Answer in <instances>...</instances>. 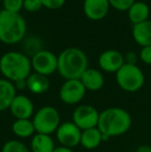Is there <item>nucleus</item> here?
I'll list each match as a JSON object with an SVG mask.
<instances>
[{
  "label": "nucleus",
  "instance_id": "obj_14",
  "mask_svg": "<svg viewBox=\"0 0 151 152\" xmlns=\"http://www.w3.org/2000/svg\"><path fill=\"white\" fill-rule=\"evenodd\" d=\"M80 81L86 90L89 91H98L103 88L105 84V78L103 74L96 68H87L82 75Z\"/></svg>",
  "mask_w": 151,
  "mask_h": 152
},
{
  "label": "nucleus",
  "instance_id": "obj_15",
  "mask_svg": "<svg viewBox=\"0 0 151 152\" xmlns=\"http://www.w3.org/2000/svg\"><path fill=\"white\" fill-rule=\"evenodd\" d=\"M15 84L6 79H0V112L9 109L14 98L16 97Z\"/></svg>",
  "mask_w": 151,
  "mask_h": 152
},
{
  "label": "nucleus",
  "instance_id": "obj_13",
  "mask_svg": "<svg viewBox=\"0 0 151 152\" xmlns=\"http://www.w3.org/2000/svg\"><path fill=\"white\" fill-rule=\"evenodd\" d=\"M111 7L109 0H84L83 10L89 20L99 21L106 18Z\"/></svg>",
  "mask_w": 151,
  "mask_h": 152
},
{
  "label": "nucleus",
  "instance_id": "obj_8",
  "mask_svg": "<svg viewBox=\"0 0 151 152\" xmlns=\"http://www.w3.org/2000/svg\"><path fill=\"white\" fill-rule=\"evenodd\" d=\"M98 118V111L89 104H81L77 107L73 113V122L81 130L97 127Z\"/></svg>",
  "mask_w": 151,
  "mask_h": 152
},
{
  "label": "nucleus",
  "instance_id": "obj_20",
  "mask_svg": "<svg viewBox=\"0 0 151 152\" xmlns=\"http://www.w3.org/2000/svg\"><path fill=\"white\" fill-rule=\"evenodd\" d=\"M30 147L32 152H53L56 148L51 136L42 134H35L32 137Z\"/></svg>",
  "mask_w": 151,
  "mask_h": 152
},
{
  "label": "nucleus",
  "instance_id": "obj_17",
  "mask_svg": "<svg viewBox=\"0 0 151 152\" xmlns=\"http://www.w3.org/2000/svg\"><path fill=\"white\" fill-rule=\"evenodd\" d=\"M150 8L147 3L142 1H136L127 10L128 20L133 23V25H137L149 20Z\"/></svg>",
  "mask_w": 151,
  "mask_h": 152
},
{
  "label": "nucleus",
  "instance_id": "obj_12",
  "mask_svg": "<svg viewBox=\"0 0 151 152\" xmlns=\"http://www.w3.org/2000/svg\"><path fill=\"white\" fill-rule=\"evenodd\" d=\"M12 115L17 119H30L34 113V106L26 95H16L9 107Z\"/></svg>",
  "mask_w": 151,
  "mask_h": 152
},
{
  "label": "nucleus",
  "instance_id": "obj_6",
  "mask_svg": "<svg viewBox=\"0 0 151 152\" xmlns=\"http://www.w3.org/2000/svg\"><path fill=\"white\" fill-rule=\"evenodd\" d=\"M36 134H49L56 132L60 125V115L59 112L51 106H44L38 109L32 118Z\"/></svg>",
  "mask_w": 151,
  "mask_h": 152
},
{
  "label": "nucleus",
  "instance_id": "obj_27",
  "mask_svg": "<svg viewBox=\"0 0 151 152\" xmlns=\"http://www.w3.org/2000/svg\"><path fill=\"white\" fill-rule=\"evenodd\" d=\"M42 7L48 10H58L64 5L66 0H40Z\"/></svg>",
  "mask_w": 151,
  "mask_h": 152
},
{
  "label": "nucleus",
  "instance_id": "obj_7",
  "mask_svg": "<svg viewBox=\"0 0 151 152\" xmlns=\"http://www.w3.org/2000/svg\"><path fill=\"white\" fill-rule=\"evenodd\" d=\"M31 66L34 72L42 76H51L57 70L58 56L48 50H42L31 58Z\"/></svg>",
  "mask_w": 151,
  "mask_h": 152
},
{
  "label": "nucleus",
  "instance_id": "obj_9",
  "mask_svg": "<svg viewBox=\"0 0 151 152\" xmlns=\"http://www.w3.org/2000/svg\"><path fill=\"white\" fill-rule=\"evenodd\" d=\"M86 91L80 80H65L59 90V97L65 104H77L85 97Z\"/></svg>",
  "mask_w": 151,
  "mask_h": 152
},
{
  "label": "nucleus",
  "instance_id": "obj_26",
  "mask_svg": "<svg viewBox=\"0 0 151 152\" xmlns=\"http://www.w3.org/2000/svg\"><path fill=\"white\" fill-rule=\"evenodd\" d=\"M42 7L40 0H24L23 8L29 12H35Z\"/></svg>",
  "mask_w": 151,
  "mask_h": 152
},
{
  "label": "nucleus",
  "instance_id": "obj_30",
  "mask_svg": "<svg viewBox=\"0 0 151 152\" xmlns=\"http://www.w3.org/2000/svg\"><path fill=\"white\" fill-rule=\"evenodd\" d=\"M15 87H16L17 90H23V89L27 88V83L26 80H22V81H18V82L14 83Z\"/></svg>",
  "mask_w": 151,
  "mask_h": 152
},
{
  "label": "nucleus",
  "instance_id": "obj_18",
  "mask_svg": "<svg viewBox=\"0 0 151 152\" xmlns=\"http://www.w3.org/2000/svg\"><path fill=\"white\" fill-rule=\"evenodd\" d=\"M27 89L33 94H42L48 91L50 87V81L48 77L39 75L37 72H31L26 79Z\"/></svg>",
  "mask_w": 151,
  "mask_h": 152
},
{
  "label": "nucleus",
  "instance_id": "obj_4",
  "mask_svg": "<svg viewBox=\"0 0 151 152\" xmlns=\"http://www.w3.org/2000/svg\"><path fill=\"white\" fill-rule=\"evenodd\" d=\"M27 26L20 14L7 10L0 12V42L6 45H15L24 39Z\"/></svg>",
  "mask_w": 151,
  "mask_h": 152
},
{
  "label": "nucleus",
  "instance_id": "obj_5",
  "mask_svg": "<svg viewBox=\"0 0 151 152\" xmlns=\"http://www.w3.org/2000/svg\"><path fill=\"white\" fill-rule=\"evenodd\" d=\"M116 82L122 90L136 92L143 87L145 83V76L138 65L124 63L116 72Z\"/></svg>",
  "mask_w": 151,
  "mask_h": 152
},
{
  "label": "nucleus",
  "instance_id": "obj_3",
  "mask_svg": "<svg viewBox=\"0 0 151 152\" xmlns=\"http://www.w3.org/2000/svg\"><path fill=\"white\" fill-rule=\"evenodd\" d=\"M31 59L24 53L10 51L0 58V72L12 83L26 80L31 74Z\"/></svg>",
  "mask_w": 151,
  "mask_h": 152
},
{
  "label": "nucleus",
  "instance_id": "obj_16",
  "mask_svg": "<svg viewBox=\"0 0 151 152\" xmlns=\"http://www.w3.org/2000/svg\"><path fill=\"white\" fill-rule=\"evenodd\" d=\"M133 40L142 48L151 46V20L133 26Z\"/></svg>",
  "mask_w": 151,
  "mask_h": 152
},
{
  "label": "nucleus",
  "instance_id": "obj_10",
  "mask_svg": "<svg viewBox=\"0 0 151 152\" xmlns=\"http://www.w3.org/2000/svg\"><path fill=\"white\" fill-rule=\"evenodd\" d=\"M81 136H82V130L73 121L63 122L56 130L57 141L60 143V146L66 148L71 149L78 146L81 142Z\"/></svg>",
  "mask_w": 151,
  "mask_h": 152
},
{
  "label": "nucleus",
  "instance_id": "obj_28",
  "mask_svg": "<svg viewBox=\"0 0 151 152\" xmlns=\"http://www.w3.org/2000/svg\"><path fill=\"white\" fill-rule=\"evenodd\" d=\"M139 58L143 63L147 64V65H151V46L144 47V48L141 49Z\"/></svg>",
  "mask_w": 151,
  "mask_h": 152
},
{
  "label": "nucleus",
  "instance_id": "obj_22",
  "mask_svg": "<svg viewBox=\"0 0 151 152\" xmlns=\"http://www.w3.org/2000/svg\"><path fill=\"white\" fill-rule=\"evenodd\" d=\"M1 152H30V150L21 141L10 140L3 145Z\"/></svg>",
  "mask_w": 151,
  "mask_h": 152
},
{
  "label": "nucleus",
  "instance_id": "obj_24",
  "mask_svg": "<svg viewBox=\"0 0 151 152\" xmlns=\"http://www.w3.org/2000/svg\"><path fill=\"white\" fill-rule=\"evenodd\" d=\"M2 3H3L4 10L19 14L20 10L23 8L24 0H2Z\"/></svg>",
  "mask_w": 151,
  "mask_h": 152
},
{
  "label": "nucleus",
  "instance_id": "obj_25",
  "mask_svg": "<svg viewBox=\"0 0 151 152\" xmlns=\"http://www.w3.org/2000/svg\"><path fill=\"white\" fill-rule=\"evenodd\" d=\"M136 2V0H109L111 7L115 8L120 12L128 10V8Z\"/></svg>",
  "mask_w": 151,
  "mask_h": 152
},
{
  "label": "nucleus",
  "instance_id": "obj_1",
  "mask_svg": "<svg viewBox=\"0 0 151 152\" xmlns=\"http://www.w3.org/2000/svg\"><path fill=\"white\" fill-rule=\"evenodd\" d=\"M131 126V117L126 110L112 107L99 113L97 128L103 134V141L124 134Z\"/></svg>",
  "mask_w": 151,
  "mask_h": 152
},
{
  "label": "nucleus",
  "instance_id": "obj_29",
  "mask_svg": "<svg viewBox=\"0 0 151 152\" xmlns=\"http://www.w3.org/2000/svg\"><path fill=\"white\" fill-rule=\"evenodd\" d=\"M139 60V55L136 52H127L124 55V62L127 64L137 65V62Z\"/></svg>",
  "mask_w": 151,
  "mask_h": 152
},
{
  "label": "nucleus",
  "instance_id": "obj_23",
  "mask_svg": "<svg viewBox=\"0 0 151 152\" xmlns=\"http://www.w3.org/2000/svg\"><path fill=\"white\" fill-rule=\"evenodd\" d=\"M42 42L40 40L38 39L36 37H28L24 42V48H25V51L27 53V56L28 55H35L37 52L42 51Z\"/></svg>",
  "mask_w": 151,
  "mask_h": 152
},
{
  "label": "nucleus",
  "instance_id": "obj_11",
  "mask_svg": "<svg viewBox=\"0 0 151 152\" xmlns=\"http://www.w3.org/2000/svg\"><path fill=\"white\" fill-rule=\"evenodd\" d=\"M124 63V55L116 50H107L98 57L99 67L106 72L116 74Z\"/></svg>",
  "mask_w": 151,
  "mask_h": 152
},
{
  "label": "nucleus",
  "instance_id": "obj_2",
  "mask_svg": "<svg viewBox=\"0 0 151 152\" xmlns=\"http://www.w3.org/2000/svg\"><path fill=\"white\" fill-rule=\"evenodd\" d=\"M88 68V59L79 48H66L58 55L57 72L65 80H80Z\"/></svg>",
  "mask_w": 151,
  "mask_h": 152
},
{
  "label": "nucleus",
  "instance_id": "obj_19",
  "mask_svg": "<svg viewBox=\"0 0 151 152\" xmlns=\"http://www.w3.org/2000/svg\"><path fill=\"white\" fill-rule=\"evenodd\" d=\"M101 142H103V134L97 127L82 130L80 144L85 149H88V150L95 149L101 145Z\"/></svg>",
  "mask_w": 151,
  "mask_h": 152
},
{
  "label": "nucleus",
  "instance_id": "obj_31",
  "mask_svg": "<svg viewBox=\"0 0 151 152\" xmlns=\"http://www.w3.org/2000/svg\"><path fill=\"white\" fill-rule=\"evenodd\" d=\"M53 152H74V151L71 150V148H66V147L59 146V147H56Z\"/></svg>",
  "mask_w": 151,
  "mask_h": 152
},
{
  "label": "nucleus",
  "instance_id": "obj_21",
  "mask_svg": "<svg viewBox=\"0 0 151 152\" xmlns=\"http://www.w3.org/2000/svg\"><path fill=\"white\" fill-rule=\"evenodd\" d=\"M12 130L17 137L26 139L34 136L35 128L30 119H16L12 125Z\"/></svg>",
  "mask_w": 151,
  "mask_h": 152
}]
</instances>
